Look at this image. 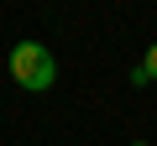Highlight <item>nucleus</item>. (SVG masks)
Masks as SVG:
<instances>
[{"label": "nucleus", "mask_w": 157, "mask_h": 146, "mask_svg": "<svg viewBox=\"0 0 157 146\" xmlns=\"http://www.w3.org/2000/svg\"><path fill=\"white\" fill-rule=\"evenodd\" d=\"M141 73H147L152 84H157V47H147V57H141Z\"/></svg>", "instance_id": "nucleus-2"}, {"label": "nucleus", "mask_w": 157, "mask_h": 146, "mask_svg": "<svg viewBox=\"0 0 157 146\" xmlns=\"http://www.w3.org/2000/svg\"><path fill=\"white\" fill-rule=\"evenodd\" d=\"M11 78L26 89V94H47L58 84V57L47 42H16L11 52Z\"/></svg>", "instance_id": "nucleus-1"}, {"label": "nucleus", "mask_w": 157, "mask_h": 146, "mask_svg": "<svg viewBox=\"0 0 157 146\" xmlns=\"http://www.w3.org/2000/svg\"><path fill=\"white\" fill-rule=\"evenodd\" d=\"M126 146H147V141H126Z\"/></svg>", "instance_id": "nucleus-3"}]
</instances>
